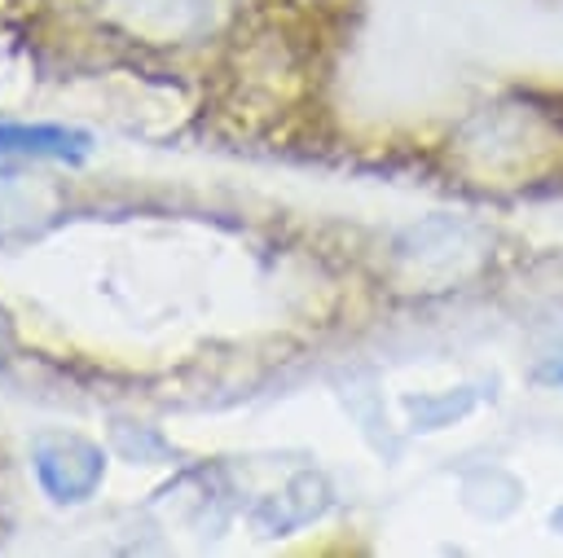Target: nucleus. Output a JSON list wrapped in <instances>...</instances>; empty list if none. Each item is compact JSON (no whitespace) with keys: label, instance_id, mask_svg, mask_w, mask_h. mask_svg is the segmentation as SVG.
<instances>
[{"label":"nucleus","instance_id":"obj_1","mask_svg":"<svg viewBox=\"0 0 563 558\" xmlns=\"http://www.w3.org/2000/svg\"><path fill=\"white\" fill-rule=\"evenodd\" d=\"M88 149L84 132L70 127H0V154H53V158H79Z\"/></svg>","mask_w":563,"mask_h":558}]
</instances>
